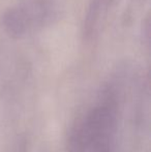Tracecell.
<instances>
[{
	"instance_id": "obj_1",
	"label": "cell",
	"mask_w": 151,
	"mask_h": 152,
	"mask_svg": "<svg viewBox=\"0 0 151 152\" xmlns=\"http://www.w3.org/2000/svg\"><path fill=\"white\" fill-rule=\"evenodd\" d=\"M125 102L123 82L112 83L101 99L77 119L69 132V152H119Z\"/></svg>"
},
{
	"instance_id": "obj_2",
	"label": "cell",
	"mask_w": 151,
	"mask_h": 152,
	"mask_svg": "<svg viewBox=\"0 0 151 152\" xmlns=\"http://www.w3.org/2000/svg\"><path fill=\"white\" fill-rule=\"evenodd\" d=\"M3 25L6 32L12 37H21L32 27L25 6L20 3L10 7L4 14Z\"/></svg>"
},
{
	"instance_id": "obj_3",
	"label": "cell",
	"mask_w": 151,
	"mask_h": 152,
	"mask_svg": "<svg viewBox=\"0 0 151 152\" xmlns=\"http://www.w3.org/2000/svg\"><path fill=\"white\" fill-rule=\"evenodd\" d=\"M105 4L106 0H91L89 3L84 23V36L87 39L92 37L96 32L101 17H103Z\"/></svg>"
}]
</instances>
